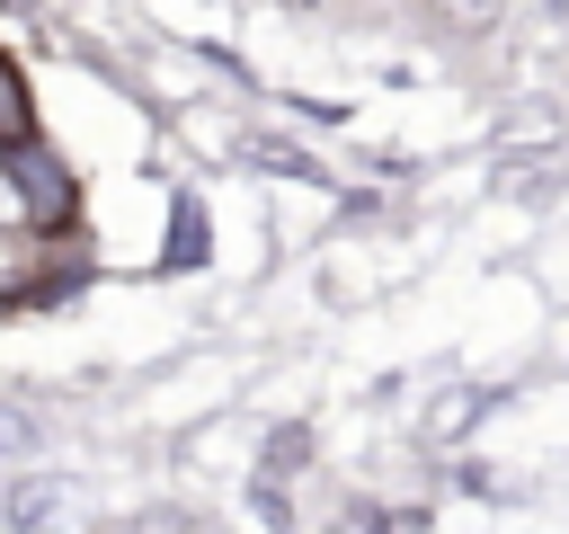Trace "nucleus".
Instances as JSON below:
<instances>
[{
  "label": "nucleus",
  "mask_w": 569,
  "mask_h": 534,
  "mask_svg": "<svg viewBox=\"0 0 569 534\" xmlns=\"http://www.w3.org/2000/svg\"><path fill=\"white\" fill-rule=\"evenodd\" d=\"M0 142H27V98H18V71L0 62Z\"/></svg>",
  "instance_id": "obj_1"
},
{
  "label": "nucleus",
  "mask_w": 569,
  "mask_h": 534,
  "mask_svg": "<svg viewBox=\"0 0 569 534\" xmlns=\"http://www.w3.org/2000/svg\"><path fill=\"white\" fill-rule=\"evenodd\" d=\"M436 9H445L453 27H489V18H498V0H436Z\"/></svg>",
  "instance_id": "obj_2"
},
{
  "label": "nucleus",
  "mask_w": 569,
  "mask_h": 534,
  "mask_svg": "<svg viewBox=\"0 0 569 534\" xmlns=\"http://www.w3.org/2000/svg\"><path fill=\"white\" fill-rule=\"evenodd\" d=\"M18 214H27V205H18V187L0 178V240H18Z\"/></svg>",
  "instance_id": "obj_3"
}]
</instances>
